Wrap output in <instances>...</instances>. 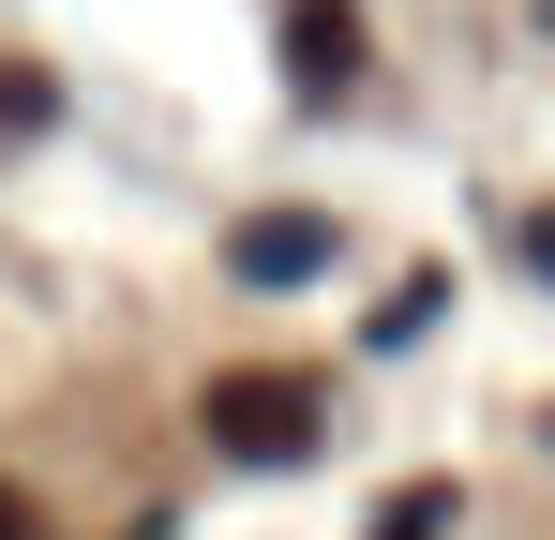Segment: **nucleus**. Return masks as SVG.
<instances>
[{
    "mask_svg": "<svg viewBox=\"0 0 555 540\" xmlns=\"http://www.w3.org/2000/svg\"><path fill=\"white\" fill-rule=\"evenodd\" d=\"M225 256H241V285H315L331 270V210H256Z\"/></svg>",
    "mask_w": 555,
    "mask_h": 540,
    "instance_id": "obj_2",
    "label": "nucleus"
},
{
    "mask_svg": "<svg viewBox=\"0 0 555 540\" xmlns=\"http://www.w3.org/2000/svg\"><path fill=\"white\" fill-rule=\"evenodd\" d=\"M61 120V76H30V61H0V136H46Z\"/></svg>",
    "mask_w": 555,
    "mask_h": 540,
    "instance_id": "obj_4",
    "label": "nucleus"
},
{
    "mask_svg": "<svg viewBox=\"0 0 555 540\" xmlns=\"http://www.w3.org/2000/svg\"><path fill=\"white\" fill-rule=\"evenodd\" d=\"M436 526H451V496H436V480H405V496L375 511V540H436Z\"/></svg>",
    "mask_w": 555,
    "mask_h": 540,
    "instance_id": "obj_5",
    "label": "nucleus"
},
{
    "mask_svg": "<svg viewBox=\"0 0 555 540\" xmlns=\"http://www.w3.org/2000/svg\"><path fill=\"white\" fill-rule=\"evenodd\" d=\"M0 540H30V511H15V496H0Z\"/></svg>",
    "mask_w": 555,
    "mask_h": 540,
    "instance_id": "obj_7",
    "label": "nucleus"
},
{
    "mask_svg": "<svg viewBox=\"0 0 555 540\" xmlns=\"http://www.w3.org/2000/svg\"><path fill=\"white\" fill-rule=\"evenodd\" d=\"M195 421H210V450H241V465H300L331 406H315V375H210Z\"/></svg>",
    "mask_w": 555,
    "mask_h": 540,
    "instance_id": "obj_1",
    "label": "nucleus"
},
{
    "mask_svg": "<svg viewBox=\"0 0 555 540\" xmlns=\"http://www.w3.org/2000/svg\"><path fill=\"white\" fill-rule=\"evenodd\" d=\"M285 76L346 90V76H361V15H346V0H285Z\"/></svg>",
    "mask_w": 555,
    "mask_h": 540,
    "instance_id": "obj_3",
    "label": "nucleus"
},
{
    "mask_svg": "<svg viewBox=\"0 0 555 540\" xmlns=\"http://www.w3.org/2000/svg\"><path fill=\"white\" fill-rule=\"evenodd\" d=\"M526 256H541V270H555V210H541V226H526Z\"/></svg>",
    "mask_w": 555,
    "mask_h": 540,
    "instance_id": "obj_6",
    "label": "nucleus"
}]
</instances>
